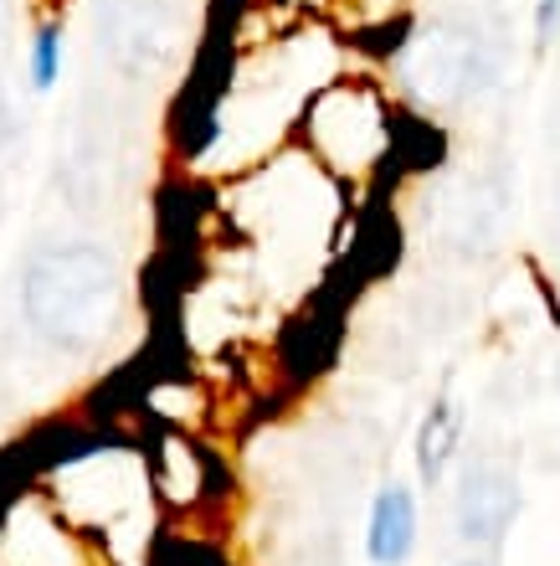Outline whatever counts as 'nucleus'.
<instances>
[{
    "label": "nucleus",
    "mask_w": 560,
    "mask_h": 566,
    "mask_svg": "<svg viewBox=\"0 0 560 566\" xmlns=\"http://www.w3.org/2000/svg\"><path fill=\"white\" fill-rule=\"evenodd\" d=\"M21 310L42 340L62 345V350H88L124 314V273L93 242L46 248L27 263Z\"/></svg>",
    "instance_id": "obj_1"
},
{
    "label": "nucleus",
    "mask_w": 560,
    "mask_h": 566,
    "mask_svg": "<svg viewBox=\"0 0 560 566\" xmlns=\"http://www.w3.org/2000/svg\"><path fill=\"white\" fill-rule=\"evenodd\" d=\"M519 521V474L504 459H473L457 474L453 494V525L468 546H499L509 525Z\"/></svg>",
    "instance_id": "obj_2"
},
{
    "label": "nucleus",
    "mask_w": 560,
    "mask_h": 566,
    "mask_svg": "<svg viewBox=\"0 0 560 566\" xmlns=\"http://www.w3.org/2000/svg\"><path fill=\"white\" fill-rule=\"evenodd\" d=\"M468 73H473V42L447 27H427L401 57V83L422 104H453L457 93L468 88Z\"/></svg>",
    "instance_id": "obj_3"
},
{
    "label": "nucleus",
    "mask_w": 560,
    "mask_h": 566,
    "mask_svg": "<svg viewBox=\"0 0 560 566\" xmlns=\"http://www.w3.org/2000/svg\"><path fill=\"white\" fill-rule=\"evenodd\" d=\"M416 552V494L406 484H385L366 521V556L376 566H406Z\"/></svg>",
    "instance_id": "obj_4"
},
{
    "label": "nucleus",
    "mask_w": 560,
    "mask_h": 566,
    "mask_svg": "<svg viewBox=\"0 0 560 566\" xmlns=\"http://www.w3.org/2000/svg\"><path fill=\"white\" fill-rule=\"evenodd\" d=\"M457 448H463V412H457L453 397H437L422 428H416V479L427 490H437L447 479V469L457 463Z\"/></svg>",
    "instance_id": "obj_5"
},
{
    "label": "nucleus",
    "mask_w": 560,
    "mask_h": 566,
    "mask_svg": "<svg viewBox=\"0 0 560 566\" xmlns=\"http://www.w3.org/2000/svg\"><path fill=\"white\" fill-rule=\"evenodd\" d=\"M57 67H62V31L42 27L36 31V46H31V73H36V88H52Z\"/></svg>",
    "instance_id": "obj_6"
},
{
    "label": "nucleus",
    "mask_w": 560,
    "mask_h": 566,
    "mask_svg": "<svg viewBox=\"0 0 560 566\" xmlns=\"http://www.w3.org/2000/svg\"><path fill=\"white\" fill-rule=\"evenodd\" d=\"M556 15H560V0H540V36H550Z\"/></svg>",
    "instance_id": "obj_7"
},
{
    "label": "nucleus",
    "mask_w": 560,
    "mask_h": 566,
    "mask_svg": "<svg viewBox=\"0 0 560 566\" xmlns=\"http://www.w3.org/2000/svg\"><path fill=\"white\" fill-rule=\"evenodd\" d=\"M457 566H494V562H484V556H473V562H457Z\"/></svg>",
    "instance_id": "obj_8"
}]
</instances>
